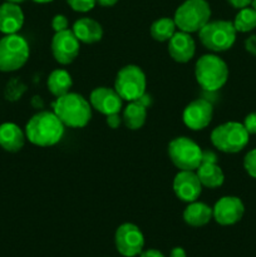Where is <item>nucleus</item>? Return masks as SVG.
<instances>
[{"instance_id":"obj_1","label":"nucleus","mask_w":256,"mask_h":257,"mask_svg":"<svg viewBox=\"0 0 256 257\" xmlns=\"http://www.w3.org/2000/svg\"><path fill=\"white\" fill-rule=\"evenodd\" d=\"M62 120L54 112L42 110L28 120L25 125V136L30 143L38 147H52L60 142L64 135Z\"/></svg>"},{"instance_id":"obj_2","label":"nucleus","mask_w":256,"mask_h":257,"mask_svg":"<svg viewBox=\"0 0 256 257\" xmlns=\"http://www.w3.org/2000/svg\"><path fill=\"white\" fill-rule=\"evenodd\" d=\"M53 112L65 127L83 128L92 119V105L79 93L68 92L53 103Z\"/></svg>"},{"instance_id":"obj_3","label":"nucleus","mask_w":256,"mask_h":257,"mask_svg":"<svg viewBox=\"0 0 256 257\" xmlns=\"http://www.w3.org/2000/svg\"><path fill=\"white\" fill-rule=\"evenodd\" d=\"M195 77L201 88L208 92H215L227 82L228 67L218 55L205 54L196 62Z\"/></svg>"},{"instance_id":"obj_4","label":"nucleus","mask_w":256,"mask_h":257,"mask_svg":"<svg viewBox=\"0 0 256 257\" xmlns=\"http://www.w3.org/2000/svg\"><path fill=\"white\" fill-rule=\"evenodd\" d=\"M250 135L240 122H225L211 132V143L223 153H238L248 145Z\"/></svg>"},{"instance_id":"obj_5","label":"nucleus","mask_w":256,"mask_h":257,"mask_svg":"<svg viewBox=\"0 0 256 257\" xmlns=\"http://www.w3.org/2000/svg\"><path fill=\"white\" fill-rule=\"evenodd\" d=\"M211 18V7L206 0H185L176 9L173 20L178 30L198 33Z\"/></svg>"},{"instance_id":"obj_6","label":"nucleus","mask_w":256,"mask_h":257,"mask_svg":"<svg viewBox=\"0 0 256 257\" xmlns=\"http://www.w3.org/2000/svg\"><path fill=\"white\" fill-rule=\"evenodd\" d=\"M236 32L232 22L228 20H213L208 22L198 32L200 42L205 48L215 53L226 52L231 49L236 42Z\"/></svg>"},{"instance_id":"obj_7","label":"nucleus","mask_w":256,"mask_h":257,"mask_svg":"<svg viewBox=\"0 0 256 257\" xmlns=\"http://www.w3.org/2000/svg\"><path fill=\"white\" fill-rule=\"evenodd\" d=\"M30 55L27 39L22 35L9 34L0 39V72H15L24 67Z\"/></svg>"},{"instance_id":"obj_8","label":"nucleus","mask_w":256,"mask_h":257,"mask_svg":"<svg viewBox=\"0 0 256 257\" xmlns=\"http://www.w3.org/2000/svg\"><path fill=\"white\" fill-rule=\"evenodd\" d=\"M167 151L171 162L181 171H196L202 163V148L185 136L173 138Z\"/></svg>"},{"instance_id":"obj_9","label":"nucleus","mask_w":256,"mask_h":257,"mask_svg":"<svg viewBox=\"0 0 256 257\" xmlns=\"http://www.w3.org/2000/svg\"><path fill=\"white\" fill-rule=\"evenodd\" d=\"M147 79L138 65L128 64L120 68L114 80V89L123 100L133 102L146 93Z\"/></svg>"},{"instance_id":"obj_10","label":"nucleus","mask_w":256,"mask_h":257,"mask_svg":"<svg viewBox=\"0 0 256 257\" xmlns=\"http://www.w3.org/2000/svg\"><path fill=\"white\" fill-rule=\"evenodd\" d=\"M114 243L118 252L124 257H136L143 251L145 236L135 223H122L115 230Z\"/></svg>"},{"instance_id":"obj_11","label":"nucleus","mask_w":256,"mask_h":257,"mask_svg":"<svg viewBox=\"0 0 256 257\" xmlns=\"http://www.w3.org/2000/svg\"><path fill=\"white\" fill-rule=\"evenodd\" d=\"M52 54L55 62L62 65H68L75 60L80 50V42L70 29L58 32L53 35Z\"/></svg>"},{"instance_id":"obj_12","label":"nucleus","mask_w":256,"mask_h":257,"mask_svg":"<svg viewBox=\"0 0 256 257\" xmlns=\"http://www.w3.org/2000/svg\"><path fill=\"white\" fill-rule=\"evenodd\" d=\"M245 213V205L236 196H223L212 207V218L221 226L237 223Z\"/></svg>"},{"instance_id":"obj_13","label":"nucleus","mask_w":256,"mask_h":257,"mask_svg":"<svg viewBox=\"0 0 256 257\" xmlns=\"http://www.w3.org/2000/svg\"><path fill=\"white\" fill-rule=\"evenodd\" d=\"M213 117V107L208 100L198 98L186 105L182 113V120L187 128L192 131H202L211 123Z\"/></svg>"},{"instance_id":"obj_14","label":"nucleus","mask_w":256,"mask_h":257,"mask_svg":"<svg viewBox=\"0 0 256 257\" xmlns=\"http://www.w3.org/2000/svg\"><path fill=\"white\" fill-rule=\"evenodd\" d=\"M172 187L176 197L186 203L197 201L202 192V185L196 171H178L173 178Z\"/></svg>"},{"instance_id":"obj_15","label":"nucleus","mask_w":256,"mask_h":257,"mask_svg":"<svg viewBox=\"0 0 256 257\" xmlns=\"http://www.w3.org/2000/svg\"><path fill=\"white\" fill-rule=\"evenodd\" d=\"M89 103L95 110L108 115L113 113H119L122 110L123 99L115 92L114 88L98 87L90 92Z\"/></svg>"},{"instance_id":"obj_16","label":"nucleus","mask_w":256,"mask_h":257,"mask_svg":"<svg viewBox=\"0 0 256 257\" xmlns=\"http://www.w3.org/2000/svg\"><path fill=\"white\" fill-rule=\"evenodd\" d=\"M196 53L195 39L190 33L178 30L168 40V54L175 62L188 63Z\"/></svg>"},{"instance_id":"obj_17","label":"nucleus","mask_w":256,"mask_h":257,"mask_svg":"<svg viewBox=\"0 0 256 257\" xmlns=\"http://www.w3.org/2000/svg\"><path fill=\"white\" fill-rule=\"evenodd\" d=\"M23 25L24 13L19 5L8 2L0 5V32L3 34H17Z\"/></svg>"},{"instance_id":"obj_18","label":"nucleus","mask_w":256,"mask_h":257,"mask_svg":"<svg viewBox=\"0 0 256 257\" xmlns=\"http://www.w3.org/2000/svg\"><path fill=\"white\" fill-rule=\"evenodd\" d=\"M25 131L18 124L7 122L0 124V147L8 152H19L25 145Z\"/></svg>"},{"instance_id":"obj_19","label":"nucleus","mask_w":256,"mask_h":257,"mask_svg":"<svg viewBox=\"0 0 256 257\" xmlns=\"http://www.w3.org/2000/svg\"><path fill=\"white\" fill-rule=\"evenodd\" d=\"M72 32L78 40L84 44H93L102 39L103 28L97 20L92 18H80L73 24Z\"/></svg>"},{"instance_id":"obj_20","label":"nucleus","mask_w":256,"mask_h":257,"mask_svg":"<svg viewBox=\"0 0 256 257\" xmlns=\"http://www.w3.org/2000/svg\"><path fill=\"white\" fill-rule=\"evenodd\" d=\"M212 220V207L205 202L193 201L183 211V221L192 227H202Z\"/></svg>"},{"instance_id":"obj_21","label":"nucleus","mask_w":256,"mask_h":257,"mask_svg":"<svg viewBox=\"0 0 256 257\" xmlns=\"http://www.w3.org/2000/svg\"><path fill=\"white\" fill-rule=\"evenodd\" d=\"M196 173L202 187L211 188V190L221 187L225 181V175L217 162H202L196 170Z\"/></svg>"},{"instance_id":"obj_22","label":"nucleus","mask_w":256,"mask_h":257,"mask_svg":"<svg viewBox=\"0 0 256 257\" xmlns=\"http://www.w3.org/2000/svg\"><path fill=\"white\" fill-rule=\"evenodd\" d=\"M146 119H147V107H145L138 100L130 102L127 107L123 109L122 120L128 130H141L145 125Z\"/></svg>"},{"instance_id":"obj_23","label":"nucleus","mask_w":256,"mask_h":257,"mask_svg":"<svg viewBox=\"0 0 256 257\" xmlns=\"http://www.w3.org/2000/svg\"><path fill=\"white\" fill-rule=\"evenodd\" d=\"M73 85L72 75L65 69H55L49 74L47 79V87L49 92L54 97H60V95L67 94L70 92V88Z\"/></svg>"},{"instance_id":"obj_24","label":"nucleus","mask_w":256,"mask_h":257,"mask_svg":"<svg viewBox=\"0 0 256 257\" xmlns=\"http://www.w3.org/2000/svg\"><path fill=\"white\" fill-rule=\"evenodd\" d=\"M176 23L172 18H160L155 20L151 25V37L156 42H168L172 38V35L176 33Z\"/></svg>"},{"instance_id":"obj_25","label":"nucleus","mask_w":256,"mask_h":257,"mask_svg":"<svg viewBox=\"0 0 256 257\" xmlns=\"http://www.w3.org/2000/svg\"><path fill=\"white\" fill-rule=\"evenodd\" d=\"M232 23L237 33L252 32L256 29V10L252 7L240 9Z\"/></svg>"},{"instance_id":"obj_26","label":"nucleus","mask_w":256,"mask_h":257,"mask_svg":"<svg viewBox=\"0 0 256 257\" xmlns=\"http://www.w3.org/2000/svg\"><path fill=\"white\" fill-rule=\"evenodd\" d=\"M243 168L250 177L256 180V148L248 151L243 157Z\"/></svg>"},{"instance_id":"obj_27","label":"nucleus","mask_w":256,"mask_h":257,"mask_svg":"<svg viewBox=\"0 0 256 257\" xmlns=\"http://www.w3.org/2000/svg\"><path fill=\"white\" fill-rule=\"evenodd\" d=\"M67 3L74 12L88 13L95 7L97 0H67Z\"/></svg>"},{"instance_id":"obj_28","label":"nucleus","mask_w":256,"mask_h":257,"mask_svg":"<svg viewBox=\"0 0 256 257\" xmlns=\"http://www.w3.org/2000/svg\"><path fill=\"white\" fill-rule=\"evenodd\" d=\"M68 25H69V22H68V18L63 14H57L52 20V28L55 33L63 32V30L68 29Z\"/></svg>"},{"instance_id":"obj_29","label":"nucleus","mask_w":256,"mask_h":257,"mask_svg":"<svg viewBox=\"0 0 256 257\" xmlns=\"http://www.w3.org/2000/svg\"><path fill=\"white\" fill-rule=\"evenodd\" d=\"M242 124L248 132V135H256V112L248 113L243 119Z\"/></svg>"},{"instance_id":"obj_30","label":"nucleus","mask_w":256,"mask_h":257,"mask_svg":"<svg viewBox=\"0 0 256 257\" xmlns=\"http://www.w3.org/2000/svg\"><path fill=\"white\" fill-rule=\"evenodd\" d=\"M105 117H107L105 122H107L108 127L112 128V130H115V128L119 127L120 123L123 122L122 117L119 115V113H113V114H108V115H105Z\"/></svg>"},{"instance_id":"obj_31","label":"nucleus","mask_w":256,"mask_h":257,"mask_svg":"<svg viewBox=\"0 0 256 257\" xmlns=\"http://www.w3.org/2000/svg\"><path fill=\"white\" fill-rule=\"evenodd\" d=\"M227 3L232 8L240 10V9H243V8L251 7V4H252V0H227Z\"/></svg>"},{"instance_id":"obj_32","label":"nucleus","mask_w":256,"mask_h":257,"mask_svg":"<svg viewBox=\"0 0 256 257\" xmlns=\"http://www.w3.org/2000/svg\"><path fill=\"white\" fill-rule=\"evenodd\" d=\"M245 45L247 52H250L251 54L256 55V35H252V37L248 38V39L245 42Z\"/></svg>"},{"instance_id":"obj_33","label":"nucleus","mask_w":256,"mask_h":257,"mask_svg":"<svg viewBox=\"0 0 256 257\" xmlns=\"http://www.w3.org/2000/svg\"><path fill=\"white\" fill-rule=\"evenodd\" d=\"M140 257H166L161 251L155 250V248H148V250L142 251L140 253Z\"/></svg>"},{"instance_id":"obj_34","label":"nucleus","mask_w":256,"mask_h":257,"mask_svg":"<svg viewBox=\"0 0 256 257\" xmlns=\"http://www.w3.org/2000/svg\"><path fill=\"white\" fill-rule=\"evenodd\" d=\"M202 162H217V157L212 151H202Z\"/></svg>"},{"instance_id":"obj_35","label":"nucleus","mask_w":256,"mask_h":257,"mask_svg":"<svg viewBox=\"0 0 256 257\" xmlns=\"http://www.w3.org/2000/svg\"><path fill=\"white\" fill-rule=\"evenodd\" d=\"M170 257H187V253L182 247H175L171 250Z\"/></svg>"},{"instance_id":"obj_36","label":"nucleus","mask_w":256,"mask_h":257,"mask_svg":"<svg viewBox=\"0 0 256 257\" xmlns=\"http://www.w3.org/2000/svg\"><path fill=\"white\" fill-rule=\"evenodd\" d=\"M117 3L118 0H97V4H99L100 7H104V8L113 7V5H115Z\"/></svg>"},{"instance_id":"obj_37","label":"nucleus","mask_w":256,"mask_h":257,"mask_svg":"<svg viewBox=\"0 0 256 257\" xmlns=\"http://www.w3.org/2000/svg\"><path fill=\"white\" fill-rule=\"evenodd\" d=\"M34 3H38V4H48V3H52L53 0H33Z\"/></svg>"},{"instance_id":"obj_38","label":"nucleus","mask_w":256,"mask_h":257,"mask_svg":"<svg viewBox=\"0 0 256 257\" xmlns=\"http://www.w3.org/2000/svg\"><path fill=\"white\" fill-rule=\"evenodd\" d=\"M5 2H8V3H13V4H18V5H19L20 3L25 2V0H5Z\"/></svg>"},{"instance_id":"obj_39","label":"nucleus","mask_w":256,"mask_h":257,"mask_svg":"<svg viewBox=\"0 0 256 257\" xmlns=\"http://www.w3.org/2000/svg\"><path fill=\"white\" fill-rule=\"evenodd\" d=\"M251 7L256 10V0H252V4H251Z\"/></svg>"}]
</instances>
